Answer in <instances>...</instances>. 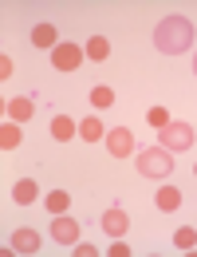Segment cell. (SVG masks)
Segmentation results:
<instances>
[{"label":"cell","mask_w":197,"mask_h":257,"mask_svg":"<svg viewBox=\"0 0 197 257\" xmlns=\"http://www.w3.org/2000/svg\"><path fill=\"white\" fill-rule=\"evenodd\" d=\"M32 111H36V103L28 95H20V99H12V103H8V119H16V123L32 119Z\"/></svg>","instance_id":"obj_13"},{"label":"cell","mask_w":197,"mask_h":257,"mask_svg":"<svg viewBox=\"0 0 197 257\" xmlns=\"http://www.w3.org/2000/svg\"><path fill=\"white\" fill-rule=\"evenodd\" d=\"M146 119H150V127H170V123H174V119H170V115H166V107H150V111H146Z\"/></svg>","instance_id":"obj_20"},{"label":"cell","mask_w":197,"mask_h":257,"mask_svg":"<svg viewBox=\"0 0 197 257\" xmlns=\"http://www.w3.org/2000/svg\"><path fill=\"white\" fill-rule=\"evenodd\" d=\"M44 206H48V214H67V206H71V194L67 190H52L44 198Z\"/></svg>","instance_id":"obj_16"},{"label":"cell","mask_w":197,"mask_h":257,"mask_svg":"<svg viewBox=\"0 0 197 257\" xmlns=\"http://www.w3.org/2000/svg\"><path fill=\"white\" fill-rule=\"evenodd\" d=\"M32 44H36V48H52V52H56V48H60V36H56L52 24H36V28H32Z\"/></svg>","instance_id":"obj_11"},{"label":"cell","mask_w":197,"mask_h":257,"mask_svg":"<svg viewBox=\"0 0 197 257\" xmlns=\"http://www.w3.org/2000/svg\"><path fill=\"white\" fill-rule=\"evenodd\" d=\"M194 174H197V162H194Z\"/></svg>","instance_id":"obj_24"},{"label":"cell","mask_w":197,"mask_h":257,"mask_svg":"<svg viewBox=\"0 0 197 257\" xmlns=\"http://www.w3.org/2000/svg\"><path fill=\"white\" fill-rule=\"evenodd\" d=\"M12 71H16V64H12V56L4 52V56H0V79H8Z\"/></svg>","instance_id":"obj_21"},{"label":"cell","mask_w":197,"mask_h":257,"mask_svg":"<svg viewBox=\"0 0 197 257\" xmlns=\"http://www.w3.org/2000/svg\"><path fill=\"white\" fill-rule=\"evenodd\" d=\"M52 135H56L60 143H71V135H79V123H75L71 115H56V119H52Z\"/></svg>","instance_id":"obj_10"},{"label":"cell","mask_w":197,"mask_h":257,"mask_svg":"<svg viewBox=\"0 0 197 257\" xmlns=\"http://www.w3.org/2000/svg\"><path fill=\"white\" fill-rule=\"evenodd\" d=\"M194 71H197V60H194Z\"/></svg>","instance_id":"obj_25"},{"label":"cell","mask_w":197,"mask_h":257,"mask_svg":"<svg viewBox=\"0 0 197 257\" xmlns=\"http://www.w3.org/2000/svg\"><path fill=\"white\" fill-rule=\"evenodd\" d=\"M102 233H110V237H122L126 229H130V218H126V210H118V206H110V210H102Z\"/></svg>","instance_id":"obj_7"},{"label":"cell","mask_w":197,"mask_h":257,"mask_svg":"<svg viewBox=\"0 0 197 257\" xmlns=\"http://www.w3.org/2000/svg\"><path fill=\"white\" fill-rule=\"evenodd\" d=\"M83 56H87V52H83L79 44H71V40H67V44H60V48L52 52V64L60 67V71H75V67L83 64Z\"/></svg>","instance_id":"obj_4"},{"label":"cell","mask_w":197,"mask_h":257,"mask_svg":"<svg viewBox=\"0 0 197 257\" xmlns=\"http://www.w3.org/2000/svg\"><path fill=\"white\" fill-rule=\"evenodd\" d=\"M138 174L142 178H166L170 170H174V151H166V147H146V151H138Z\"/></svg>","instance_id":"obj_2"},{"label":"cell","mask_w":197,"mask_h":257,"mask_svg":"<svg viewBox=\"0 0 197 257\" xmlns=\"http://www.w3.org/2000/svg\"><path fill=\"white\" fill-rule=\"evenodd\" d=\"M194 127L190 123H170V127L158 131V147H166V151H190L194 147Z\"/></svg>","instance_id":"obj_3"},{"label":"cell","mask_w":197,"mask_h":257,"mask_svg":"<svg viewBox=\"0 0 197 257\" xmlns=\"http://www.w3.org/2000/svg\"><path fill=\"white\" fill-rule=\"evenodd\" d=\"M154 206L166 210V214H174V210L182 206V190H178V186H162V190L154 194Z\"/></svg>","instance_id":"obj_9"},{"label":"cell","mask_w":197,"mask_h":257,"mask_svg":"<svg viewBox=\"0 0 197 257\" xmlns=\"http://www.w3.org/2000/svg\"><path fill=\"white\" fill-rule=\"evenodd\" d=\"M8 245H12L16 253H40V233H36V229H28V225H20V229H12Z\"/></svg>","instance_id":"obj_8"},{"label":"cell","mask_w":197,"mask_h":257,"mask_svg":"<svg viewBox=\"0 0 197 257\" xmlns=\"http://www.w3.org/2000/svg\"><path fill=\"white\" fill-rule=\"evenodd\" d=\"M174 245H178V249H194L197 245V229L194 225H182V229L174 233Z\"/></svg>","instance_id":"obj_19"},{"label":"cell","mask_w":197,"mask_h":257,"mask_svg":"<svg viewBox=\"0 0 197 257\" xmlns=\"http://www.w3.org/2000/svg\"><path fill=\"white\" fill-rule=\"evenodd\" d=\"M52 237H56L60 245H75V241H79V222L67 218V214H56V222H52Z\"/></svg>","instance_id":"obj_6"},{"label":"cell","mask_w":197,"mask_h":257,"mask_svg":"<svg viewBox=\"0 0 197 257\" xmlns=\"http://www.w3.org/2000/svg\"><path fill=\"white\" fill-rule=\"evenodd\" d=\"M20 147V127H16V119H4V127H0V151H16Z\"/></svg>","instance_id":"obj_14"},{"label":"cell","mask_w":197,"mask_h":257,"mask_svg":"<svg viewBox=\"0 0 197 257\" xmlns=\"http://www.w3.org/2000/svg\"><path fill=\"white\" fill-rule=\"evenodd\" d=\"M83 52H87V56H91V60H98V64H102V60H106V56H110V44H106V36H91V40H87V48H83Z\"/></svg>","instance_id":"obj_17"},{"label":"cell","mask_w":197,"mask_h":257,"mask_svg":"<svg viewBox=\"0 0 197 257\" xmlns=\"http://www.w3.org/2000/svg\"><path fill=\"white\" fill-rule=\"evenodd\" d=\"M154 44H158V52H166V56H182L194 44V24L186 16H166L162 24L154 28Z\"/></svg>","instance_id":"obj_1"},{"label":"cell","mask_w":197,"mask_h":257,"mask_svg":"<svg viewBox=\"0 0 197 257\" xmlns=\"http://www.w3.org/2000/svg\"><path fill=\"white\" fill-rule=\"evenodd\" d=\"M106 151H110L114 159H126V155H134V131H126V127L106 131Z\"/></svg>","instance_id":"obj_5"},{"label":"cell","mask_w":197,"mask_h":257,"mask_svg":"<svg viewBox=\"0 0 197 257\" xmlns=\"http://www.w3.org/2000/svg\"><path fill=\"white\" fill-rule=\"evenodd\" d=\"M36 194H40V186H36L32 178H20V182L12 186V198H16L20 206H32V202H36Z\"/></svg>","instance_id":"obj_12"},{"label":"cell","mask_w":197,"mask_h":257,"mask_svg":"<svg viewBox=\"0 0 197 257\" xmlns=\"http://www.w3.org/2000/svg\"><path fill=\"white\" fill-rule=\"evenodd\" d=\"M114 103V91L106 87V83H98V87H91V107H98V111H106Z\"/></svg>","instance_id":"obj_18"},{"label":"cell","mask_w":197,"mask_h":257,"mask_svg":"<svg viewBox=\"0 0 197 257\" xmlns=\"http://www.w3.org/2000/svg\"><path fill=\"white\" fill-rule=\"evenodd\" d=\"M75 253H79V257H95V245H87V241H75Z\"/></svg>","instance_id":"obj_23"},{"label":"cell","mask_w":197,"mask_h":257,"mask_svg":"<svg viewBox=\"0 0 197 257\" xmlns=\"http://www.w3.org/2000/svg\"><path fill=\"white\" fill-rule=\"evenodd\" d=\"M110 257H130V249L122 245V237H114V245H110Z\"/></svg>","instance_id":"obj_22"},{"label":"cell","mask_w":197,"mask_h":257,"mask_svg":"<svg viewBox=\"0 0 197 257\" xmlns=\"http://www.w3.org/2000/svg\"><path fill=\"white\" fill-rule=\"evenodd\" d=\"M79 135H83L87 143H102V139H106V127L91 115V119H83V123H79Z\"/></svg>","instance_id":"obj_15"}]
</instances>
